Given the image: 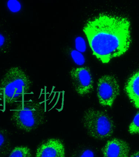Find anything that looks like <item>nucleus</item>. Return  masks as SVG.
<instances>
[{
	"mask_svg": "<svg viewBox=\"0 0 139 157\" xmlns=\"http://www.w3.org/2000/svg\"><path fill=\"white\" fill-rule=\"evenodd\" d=\"M8 157H32V154L28 147L20 146L13 148Z\"/></svg>",
	"mask_w": 139,
	"mask_h": 157,
	"instance_id": "obj_11",
	"label": "nucleus"
},
{
	"mask_svg": "<svg viewBox=\"0 0 139 157\" xmlns=\"http://www.w3.org/2000/svg\"><path fill=\"white\" fill-rule=\"evenodd\" d=\"M72 85L78 95L85 96L94 90V81L89 67H81L72 68L69 73Z\"/></svg>",
	"mask_w": 139,
	"mask_h": 157,
	"instance_id": "obj_6",
	"label": "nucleus"
},
{
	"mask_svg": "<svg viewBox=\"0 0 139 157\" xmlns=\"http://www.w3.org/2000/svg\"><path fill=\"white\" fill-rule=\"evenodd\" d=\"M7 7L11 12L14 13L19 12L21 7L20 3L17 1H9Z\"/></svg>",
	"mask_w": 139,
	"mask_h": 157,
	"instance_id": "obj_14",
	"label": "nucleus"
},
{
	"mask_svg": "<svg viewBox=\"0 0 139 157\" xmlns=\"http://www.w3.org/2000/svg\"><path fill=\"white\" fill-rule=\"evenodd\" d=\"M5 41V38L3 36L0 34V47H2Z\"/></svg>",
	"mask_w": 139,
	"mask_h": 157,
	"instance_id": "obj_15",
	"label": "nucleus"
},
{
	"mask_svg": "<svg viewBox=\"0 0 139 157\" xmlns=\"http://www.w3.org/2000/svg\"><path fill=\"white\" fill-rule=\"evenodd\" d=\"M101 150L103 157H129L130 147L125 141L115 138L108 141Z\"/></svg>",
	"mask_w": 139,
	"mask_h": 157,
	"instance_id": "obj_8",
	"label": "nucleus"
},
{
	"mask_svg": "<svg viewBox=\"0 0 139 157\" xmlns=\"http://www.w3.org/2000/svg\"><path fill=\"white\" fill-rule=\"evenodd\" d=\"M70 157H98L95 151L88 147H83L75 151Z\"/></svg>",
	"mask_w": 139,
	"mask_h": 157,
	"instance_id": "obj_12",
	"label": "nucleus"
},
{
	"mask_svg": "<svg viewBox=\"0 0 139 157\" xmlns=\"http://www.w3.org/2000/svg\"><path fill=\"white\" fill-rule=\"evenodd\" d=\"M36 157H65L64 144L57 138L48 139L38 147Z\"/></svg>",
	"mask_w": 139,
	"mask_h": 157,
	"instance_id": "obj_7",
	"label": "nucleus"
},
{
	"mask_svg": "<svg viewBox=\"0 0 139 157\" xmlns=\"http://www.w3.org/2000/svg\"><path fill=\"white\" fill-rule=\"evenodd\" d=\"M125 90L135 106L139 108V71L133 74L127 80Z\"/></svg>",
	"mask_w": 139,
	"mask_h": 157,
	"instance_id": "obj_9",
	"label": "nucleus"
},
{
	"mask_svg": "<svg viewBox=\"0 0 139 157\" xmlns=\"http://www.w3.org/2000/svg\"><path fill=\"white\" fill-rule=\"evenodd\" d=\"M11 149V142L8 132L0 128V157H5Z\"/></svg>",
	"mask_w": 139,
	"mask_h": 157,
	"instance_id": "obj_10",
	"label": "nucleus"
},
{
	"mask_svg": "<svg viewBox=\"0 0 139 157\" xmlns=\"http://www.w3.org/2000/svg\"><path fill=\"white\" fill-rule=\"evenodd\" d=\"M82 123L89 136L98 140L110 137L115 124L111 117L103 111L90 108L84 112Z\"/></svg>",
	"mask_w": 139,
	"mask_h": 157,
	"instance_id": "obj_4",
	"label": "nucleus"
},
{
	"mask_svg": "<svg viewBox=\"0 0 139 157\" xmlns=\"http://www.w3.org/2000/svg\"><path fill=\"white\" fill-rule=\"evenodd\" d=\"M32 84L21 68L12 67L0 81V101L9 105L18 101L29 92Z\"/></svg>",
	"mask_w": 139,
	"mask_h": 157,
	"instance_id": "obj_2",
	"label": "nucleus"
},
{
	"mask_svg": "<svg viewBox=\"0 0 139 157\" xmlns=\"http://www.w3.org/2000/svg\"><path fill=\"white\" fill-rule=\"evenodd\" d=\"M130 157H139V151L133 153Z\"/></svg>",
	"mask_w": 139,
	"mask_h": 157,
	"instance_id": "obj_16",
	"label": "nucleus"
},
{
	"mask_svg": "<svg viewBox=\"0 0 139 157\" xmlns=\"http://www.w3.org/2000/svg\"><path fill=\"white\" fill-rule=\"evenodd\" d=\"M45 111L41 105L34 101H21L13 110L11 120L18 129L30 132L44 124Z\"/></svg>",
	"mask_w": 139,
	"mask_h": 157,
	"instance_id": "obj_3",
	"label": "nucleus"
},
{
	"mask_svg": "<svg viewBox=\"0 0 139 157\" xmlns=\"http://www.w3.org/2000/svg\"><path fill=\"white\" fill-rule=\"evenodd\" d=\"M129 132L131 134H139V110L129 126Z\"/></svg>",
	"mask_w": 139,
	"mask_h": 157,
	"instance_id": "obj_13",
	"label": "nucleus"
},
{
	"mask_svg": "<svg viewBox=\"0 0 139 157\" xmlns=\"http://www.w3.org/2000/svg\"><path fill=\"white\" fill-rule=\"evenodd\" d=\"M93 55L104 64L125 54L132 39L130 20L123 16L102 13L84 27Z\"/></svg>",
	"mask_w": 139,
	"mask_h": 157,
	"instance_id": "obj_1",
	"label": "nucleus"
},
{
	"mask_svg": "<svg viewBox=\"0 0 139 157\" xmlns=\"http://www.w3.org/2000/svg\"><path fill=\"white\" fill-rule=\"evenodd\" d=\"M120 86L116 78L110 75L99 78L97 83V97L99 104L111 107L120 94Z\"/></svg>",
	"mask_w": 139,
	"mask_h": 157,
	"instance_id": "obj_5",
	"label": "nucleus"
}]
</instances>
